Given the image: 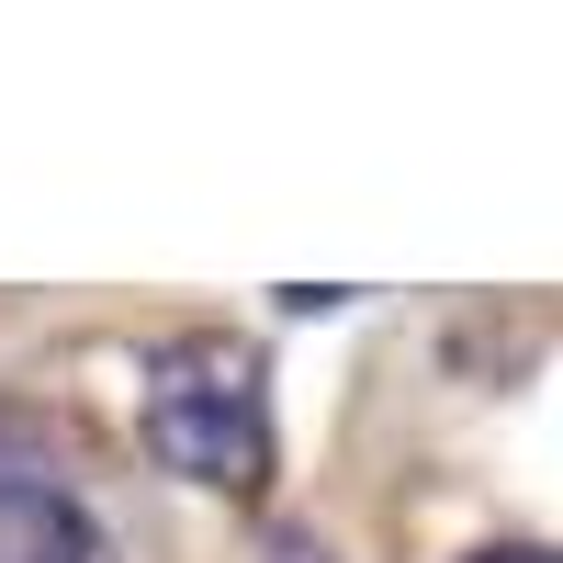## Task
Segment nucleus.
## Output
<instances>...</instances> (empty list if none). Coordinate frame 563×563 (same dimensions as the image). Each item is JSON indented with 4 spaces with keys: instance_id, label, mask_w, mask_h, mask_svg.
<instances>
[{
    "instance_id": "obj_1",
    "label": "nucleus",
    "mask_w": 563,
    "mask_h": 563,
    "mask_svg": "<svg viewBox=\"0 0 563 563\" xmlns=\"http://www.w3.org/2000/svg\"><path fill=\"white\" fill-rule=\"evenodd\" d=\"M147 451L169 474H192L214 496H260L271 485V372L249 339L192 327L147 361Z\"/></svg>"
},
{
    "instance_id": "obj_3",
    "label": "nucleus",
    "mask_w": 563,
    "mask_h": 563,
    "mask_svg": "<svg viewBox=\"0 0 563 563\" xmlns=\"http://www.w3.org/2000/svg\"><path fill=\"white\" fill-rule=\"evenodd\" d=\"M474 563H563L552 541H496V552H474Z\"/></svg>"
},
{
    "instance_id": "obj_4",
    "label": "nucleus",
    "mask_w": 563,
    "mask_h": 563,
    "mask_svg": "<svg viewBox=\"0 0 563 563\" xmlns=\"http://www.w3.org/2000/svg\"><path fill=\"white\" fill-rule=\"evenodd\" d=\"M271 563H327V552H316L305 530H282V541H271Z\"/></svg>"
},
{
    "instance_id": "obj_2",
    "label": "nucleus",
    "mask_w": 563,
    "mask_h": 563,
    "mask_svg": "<svg viewBox=\"0 0 563 563\" xmlns=\"http://www.w3.org/2000/svg\"><path fill=\"white\" fill-rule=\"evenodd\" d=\"M0 563H113V530L68 485H0Z\"/></svg>"
}]
</instances>
